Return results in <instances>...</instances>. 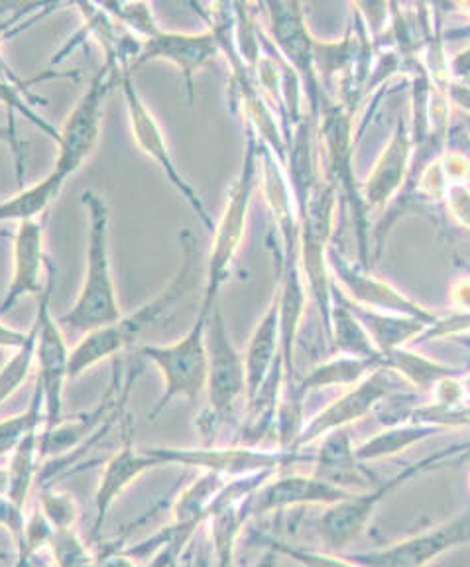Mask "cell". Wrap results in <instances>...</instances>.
<instances>
[{
	"instance_id": "obj_1",
	"label": "cell",
	"mask_w": 470,
	"mask_h": 567,
	"mask_svg": "<svg viewBox=\"0 0 470 567\" xmlns=\"http://www.w3.org/2000/svg\"><path fill=\"white\" fill-rule=\"evenodd\" d=\"M179 247L181 262L178 272L160 293H156L130 313H123V318L115 323L85 333L80 343L73 347L70 354V381L80 379L81 374L91 371L93 367L105 363L107 359H113L133 347L144 331L158 326L178 306L181 298L194 290L197 266V239L194 230L181 229Z\"/></svg>"
},
{
	"instance_id": "obj_2",
	"label": "cell",
	"mask_w": 470,
	"mask_h": 567,
	"mask_svg": "<svg viewBox=\"0 0 470 567\" xmlns=\"http://www.w3.org/2000/svg\"><path fill=\"white\" fill-rule=\"evenodd\" d=\"M81 204L87 215V247H85V276L81 292L60 326L81 331L83 336L93 329L105 328L123 318L118 303L113 260L108 247L111 212L101 195L87 189L81 195Z\"/></svg>"
},
{
	"instance_id": "obj_3",
	"label": "cell",
	"mask_w": 470,
	"mask_h": 567,
	"mask_svg": "<svg viewBox=\"0 0 470 567\" xmlns=\"http://www.w3.org/2000/svg\"><path fill=\"white\" fill-rule=\"evenodd\" d=\"M258 144L252 133H249L247 151L242 158L239 176L232 182L229 189V197L224 204L221 219L215 223L213 243L209 250V262H207V284H205L203 301L199 306L197 316L209 318L211 311L217 308V296L221 292V286L229 278L232 260L239 252L247 221H249L250 202L254 194V186L258 179Z\"/></svg>"
},
{
	"instance_id": "obj_4",
	"label": "cell",
	"mask_w": 470,
	"mask_h": 567,
	"mask_svg": "<svg viewBox=\"0 0 470 567\" xmlns=\"http://www.w3.org/2000/svg\"><path fill=\"white\" fill-rule=\"evenodd\" d=\"M464 447H447L441 452L429 455L426 460L416 461L408 465L406 470L398 471L394 477L386 481H378L370 488H364L363 493H353L346 496L337 505L327 506L325 513L321 514L317 520V536L325 544V548L331 551H343L351 544H355L363 536L366 528L373 523L374 513L378 511L382 501L394 493L396 488L401 487L417 475L434 470L437 463L457 457Z\"/></svg>"
},
{
	"instance_id": "obj_5",
	"label": "cell",
	"mask_w": 470,
	"mask_h": 567,
	"mask_svg": "<svg viewBox=\"0 0 470 567\" xmlns=\"http://www.w3.org/2000/svg\"><path fill=\"white\" fill-rule=\"evenodd\" d=\"M207 318L197 316L196 323L168 346L143 347L144 359H148L164 379V392L148 412V420L160 416L161 412L176 400H197L207 390V346H205Z\"/></svg>"
},
{
	"instance_id": "obj_6",
	"label": "cell",
	"mask_w": 470,
	"mask_h": 567,
	"mask_svg": "<svg viewBox=\"0 0 470 567\" xmlns=\"http://www.w3.org/2000/svg\"><path fill=\"white\" fill-rule=\"evenodd\" d=\"M118 75L121 71L115 73L103 65L91 80L90 87L85 89V93L73 105L70 115L63 121L62 128H58V156L52 174L60 177L63 184H67V179L85 166V162L97 148L103 128L105 101L108 91L118 81Z\"/></svg>"
},
{
	"instance_id": "obj_7",
	"label": "cell",
	"mask_w": 470,
	"mask_h": 567,
	"mask_svg": "<svg viewBox=\"0 0 470 567\" xmlns=\"http://www.w3.org/2000/svg\"><path fill=\"white\" fill-rule=\"evenodd\" d=\"M118 83H121L123 95H125L126 113H128L130 133H133L136 146L161 169L164 176L168 177L169 184L181 195V199L194 209L197 219L213 233L215 221L211 213L205 207L203 199L199 197V194L191 187V184L179 174L176 159H174L171 152H169L166 134L161 131L158 118L152 115L150 109H148L146 101L140 95V91L136 87V83L133 80V70L128 65L121 68Z\"/></svg>"
},
{
	"instance_id": "obj_8",
	"label": "cell",
	"mask_w": 470,
	"mask_h": 567,
	"mask_svg": "<svg viewBox=\"0 0 470 567\" xmlns=\"http://www.w3.org/2000/svg\"><path fill=\"white\" fill-rule=\"evenodd\" d=\"M205 346H207V399H209V416L213 424L231 416L234 404L240 396H247V371H244V353L232 343L227 321L221 310L215 308L207 318L205 328Z\"/></svg>"
},
{
	"instance_id": "obj_9",
	"label": "cell",
	"mask_w": 470,
	"mask_h": 567,
	"mask_svg": "<svg viewBox=\"0 0 470 567\" xmlns=\"http://www.w3.org/2000/svg\"><path fill=\"white\" fill-rule=\"evenodd\" d=\"M52 290H54V270H50V280L44 296L38 306L36 323V367L38 384L44 394L45 430H52L62 422L63 390L70 381V354L60 321L52 313Z\"/></svg>"
},
{
	"instance_id": "obj_10",
	"label": "cell",
	"mask_w": 470,
	"mask_h": 567,
	"mask_svg": "<svg viewBox=\"0 0 470 567\" xmlns=\"http://www.w3.org/2000/svg\"><path fill=\"white\" fill-rule=\"evenodd\" d=\"M470 546V506L445 523L417 532L386 548L346 554L358 567H427L451 549Z\"/></svg>"
},
{
	"instance_id": "obj_11",
	"label": "cell",
	"mask_w": 470,
	"mask_h": 567,
	"mask_svg": "<svg viewBox=\"0 0 470 567\" xmlns=\"http://www.w3.org/2000/svg\"><path fill=\"white\" fill-rule=\"evenodd\" d=\"M166 465H181L191 470L215 473L221 477H249L264 471H275L295 461H302L297 452H267L249 445L237 447H146Z\"/></svg>"
},
{
	"instance_id": "obj_12",
	"label": "cell",
	"mask_w": 470,
	"mask_h": 567,
	"mask_svg": "<svg viewBox=\"0 0 470 567\" xmlns=\"http://www.w3.org/2000/svg\"><path fill=\"white\" fill-rule=\"evenodd\" d=\"M394 371L390 369H376L366 379L356 382L353 389L343 394L341 399L321 410L317 416L311 420L310 424L303 425L302 434L293 443L292 452L302 450L310 443L323 440L325 435L343 430L346 425L353 424L356 420L373 412L376 404L388 399L394 390Z\"/></svg>"
},
{
	"instance_id": "obj_13",
	"label": "cell",
	"mask_w": 470,
	"mask_h": 567,
	"mask_svg": "<svg viewBox=\"0 0 470 567\" xmlns=\"http://www.w3.org/2000/svg\"><path fill=\"white\" fill-rule=\"evenodd\" d=\"M221 53V45L213 30L189 34V32H168L161 30L148 42H144L140 53L134 62V68L148 62H168L181 71V78L186 83V93L189 103H194L196 95V75L205 65L217 60ZM133 68V71H134Z\"/></svg>"
},
{
	"instance_id": "obj_14",
	"label": "cell",
	"mask_w": 470,
	"mask_h": 567,
	"mask_svg": "<svg viewBox=\"0 0 470 567\" xmlns=\"http://www.w3.org/2000/svg\"><path fill=\"white\" fill-rule=\"evenodd\" d=\"M270 22V38L284 55L285 63L310 91L311 101L317 105V73H315V40L305 27L302 4L297 2H270L264 7Z\"/></svg>"
},
{
	"instance_id": "obj_15",
	"label": "cell",
	"mask_w": 470,
	"mask_h": 567,
	"mask_svg": "<svg viewBox=\"0 0 470 567\" xmlns=\"http://www.w3.org/2000/svg\"><path fill=\"white\" fill-rule=\"evenodd\" d=\"M130 425L133 424L128 422L121 447L116 450L115 455L105 463V467L101 471L97 491L93 496V505H95L93 534L103 530L111 508L115 506L121 496L125 495V491L130 488L136 478L143 477L148 471L161 467L160 461L156 460L148 450L136 447Z\"/></svg>"
},
{
	"instance_id": "obj_16",
	"label": "cell",
	"mask_w": 470,
	"mask_h": 567,
	"mask_svg": "<svg viewBox=\"0 0 470 567\" xmlns=\"http://www.w3.org/2000/svg\"><path fill=\"white\" fill-rule=\"evenodd\" d=\"M351 491L335 487L317 475L285 473L280 477H270L257 495L252 496V516L280 513L297 506H333L351 496Z\"/></svg>"
},
{
	"instance_id": "obj_17",
	"label": "cell",
	"mask_w": 470,
	"mask_h": 567,
	"mask_svg": "<svg viewBox=\"0 0 470 567\" xmlns=\"http://www.w3.org/2000/svg\"><path fill=\"white\" fill-rule=\"evenodd\" d=\"M44 225L40 219L20 223L12 239V275L4 298L0 301V316L12 310L24 296H36L45 290Z\"/></svg>"
},
{
	"instance_id": "obj_18",
	"label": "cell",
	"mask_w": 470,
	"mask_h": 567,
	"mask_svg": "<svg viewBox=\"0 0 470 567\" xmlns=\"http://www.w3.org/2000/svg\"><path fill=\"white\" fill-rule=\"evenodd\" d=\"M313 465V475L351 493H355L358 487L370 488L380 481L364 470V463L356 457V447L346 427L335 430L321 440Z\"/></svg>"
},
{
	"instance_id": "obj_19",
	"label": "cell",
	"mask_w": 470,
	"mask_h": 567,
	"mask_svg": "<svg viewBox=\"0 0 470 567\" xmlns=\"http://www.w3.org/2000/svg\"><path fill=\"white\" fill-rule=\"evenodd\" d=\"M282 359L280 354V288H275L272 301L262 319L258 321L244 351V371H247V400L257 394L264 384L274 364Z\"/></svg>"
},
{
	"instance_id": "obj_20",
	"label": "cell",
	"mask_w": 470,
	"mask_h": 567,
	"mask_svg": "<svg viewBox=\"0 0 470 567\" xmlns=\"http://www.w3.org/2000/svg\"><path fill=\"white\" fill-rule=\"evenodd\" d=\"M331 258V257H328ZM333 266H335V272L341 276V280L345 282L348 292L353 293V298L361 303H370L376 308H386V310L398 311L401 316H408V318L424 319L427 323H434L435 318L431 313H427L426 310H421L419 306H416L414 301L406 300L404 296H399L396 290H391L390 286L370 278V276L361 275L355 272L353 268L343 265L341 258L333 255Z\"/></svg>"
},
{
	"instance_id": "obj_21",
	"label": "cell",
	"mask_w": 470,
	"mask_h": 567,
	"mask_svg": "<svg viewBox=\"0 0 470 567\" xmlns=\"http://www.w3.org/2000/svg\"><path fill=\"white\" fill-rule=\"evenodd\" d=\"M63 184L60 177L52 172L42 177L34 186L22 187L19 194L10 195L0 202V225L2 223H24L40 219L42 213L54 204L55 197L62 192Z\"/></svg>"
},
{
	"instance_id": "obj_22",
	"label": "cell",
	"mask_w": 470,
	"mask_h": 567,
	"mask_svg": "<svg viewBox=\"0 0 470 567\" xmlns=\"http://www.w3.org/2000/svg\"><path fill=\"white\" fill-rule=\"evenodd\" d=\"M348 310L353 311L356 319L363 323V328L373 339L378 353H388V351L399 349L427 326V321L424 319L408 318V316H378V313H370V311L353 308V306H348Z\"/></svg>"
},
{
	"instance_id": "obj_23",
	"label": "cell",
	"mask_w": 470,
	"mask_h": 567,
	"mask_svg": "<svg viewBox=\"0 0 470 567\" xmlns=\"http://www.w3.org/2000/svg\"><path fill=\"white\" fill-rule=\"evenodd\" d=\"M376 369H380L378 359H358V357L341 354L337 359L321 363L310 374H305L302 381L297 382V389L305 396L310 390L337 386V384H356Z\"/></svg>"
},
{
	"instance_id": "obj_24",
	"label": "cell",
	"mask_w": 470,
	"mask_h": 567,
	"mask_svg": "<svg viewBox=\"0 0 470 567\" xmlns=\"http://www.w3.org/2000/svg\"><path fill=\"white\" fill-rule=\"evenodd\" d=\"M409 138L406 133V124L404 121L399 123L398 133L391 138L388 151L384 152L380 164L376 166L373 179L368 184V197L374 205L382 204L390 197L391 192H396L399 186L401 177H404V169H406V162H408Z\"/></svg>"
},
{
	"instance_id": "obj_25",
	"label": "cell",
	"mask_w": 470,
	"mask_h": 567,
	"mask_svg": "<svg viewBox=\"0 0 470 567\" xmlns=\"http://www.w3.org/2000/svg\"><path fill=\"white\" fill-rule=\"evenodd\" d=\"M439 432H443V430H439L435 425L419 424V422L390 427V430H386V432L366 440L363 445H358L356 447V457H358L361 463L384 460V457L406 452L411 445H416L417 442H421L426 437L439 434Z\"/></svg>"
},
{
	"instance_id": "obj_26",
	"label": "cell",
	"mask_w": 470,
	"mask_h": 567,
	"mask_svg": "<svg viewBox=\"0 0 470 567\" xmlns=\"http://www.w3.org/2000/svg\"><path fill=\"white\" fill-rule=\"evenodd\" d=\"M328 333L337 351L358 359H378L380 353L374 347L373 339L366 333L363 323L356 319L348 306H335L331 310Z\"/></svg>"
},
{
	"instance_id": "obj_27",
	"label": "cell",
	"mask_w": 470,
	"mask_h": 567,
	"mask_svg": "<svg viewBox=\"0 0 470 567\" xmlns=\"http://www.w3.org/2000/svg\"><path fill=\"white\" fill-rule=\"evenodd\" d=\"M378 364H380L382 369H390V371L398 372L401 377H406L411 384H417L421 389L437 386L439 382L452 379L457 374L455 369L429 361V359L421 357V354L401 351V349L380 353Z\"/></svg>"
},
{
	"instance_id": "obj_28",
	"label": "cell",
	"mask_w": 470,
	"mask_h": 567,
	"mask_svg": "<svg viewBox=\"0 0 470 567\" xmlns=\"http://www.w3.org/2000/svg\"><path fill=\"white\" fill-rule=\"evenodd\" d=\"M40 435L42 432L36 430L28 435L24 442L12 452L9 457V496L17 505L27 508L28 498L32 493V487L36 483L38 460L40 455Z\"/></svg>"
},
{
	"instance_id": "obj_29",
	"label": "cell",
	"mask_w": 470,
	"mask_h": 567,
	"mask_svg": "<svg viewBox=\"0 0 470 567\" xmlns=\"http://www.w3.org/2000/svg\"><path fill=\"white\" fill-rule=\"evenodd\" d=\"M42 417H44V394L36 382L34 396L30 400L27 410L17 416L0 420V460L10 457L28 435L40 430Z\"/></svg>"
},
{
	"instance_id": "obj_30",
	"label": "cell",
	"mask_w": 470,
	"mask_h": 567,
	"mask_svg": "<svg viewBox=\"0 0 470 567\" xmlns=\"http://www.w3.org/2000/svg\"><path fill=\"white\" fill-rule=\"evenodd\" d=\"M36 339L38 329L36 323H34L32 329L28 331L27 341L19 349H14L7 359V363L0 367V406L24 386L30 372L34 369V364H36Z\"/></svg>"
},
{
	"instance_id": "obj_31",
	"label": "cell",
	"mask_w": 470,
	"mask_h": 567,
	"mask_svg": "<svg viewBox=\"0 0 470 567\" xmlns=\"http://www.w3.org/2000/svg\"><path fill=\"white\" fill-rule=\"evenodd\" d=\"M111 17L115 18L126 32H130L140 42H148L161 32L158 18L148 2H126V4H103Z\"/></svg>"
},
{
	"instance_id": "obj_32",
	"label": "cell",
	"mask_w": 470,
	"mask_h": 567,
	"mask_svg": "<svg viewBox=\"0 0 470 567\" xmlns=\"http://www.w3.org/2000/svg\"><path fill=\"white\" fill-rule=\"evenodd\" d=\"M38 511L44 514L45 520L52 530H75L80 523V505L75 496L63 488H44L40 493Z\"/></svg>"
},
{
	"instance_id": "obj_33",
	"label": "cell",
	"mask_w": 470,
	"mask_h": 567,
	"mask_svg": "<svg viewBox=\"0 0 470 567\" xmlns=\"http://www.w3.org/2000/svg\"><path fill=\"white\" fill-rule=\"evenodd\" d=\"M48 549L54 558L55 567H97L95 554H91L75 530L52 532Z\"/></svg>"
},
{
	"instance_id": "obj_34",
	"label": "cell",
	"mask_w": 470,
	"mask_h": 567,
	"mask_svg": "<svg viewBox=\"0 0 470 567\" xmlns=\"http://www.w3.org/2000/svg\"><path fill=\"white\" fill-rule=\"evenodd\" d=\"M267 546L274 549L275 554L285 556L302 567H358L346 556H335L333 551H315L305 546H295V544L280 540H267Z\"/></svg>"
},
{
	"instance_id": "obj_35",
	"label": "cell",
	"mask_w": 470,
	"mask_h": 567,
	"mask_svg": "<svg viewBox=\"0 0 470 567\" xmlns=\"http://www.w3.org/2000/svg\"><path fill=\"white\" fill-rule=\"evenodd\" d=\"M28 333L19 331V329L10 328L2 319H0V349H19L27 341Z\"/></svg>"
},
{
	"instance_id": "obj_36",
	"label": "cell",
	"mask_w": 470,
	"mask_h": 567,
	"mask_svg": "<svg viewBox=\"0 0 470 567\" xmlns=\"http://www.w3.org/2000/svg\"><path fill=\"white\" fill-rule=\"evenodd\" d=\"M97 567H138L134 561L130 554H118V551H111L105 556H98Z\"/></svg>"
},
{
	"instance_id": "obj_37",
	"label": "cell",
	"mask_w": 470,
	"mask_h": 567,
	"mask_svg": "<svg viewBox=\"0 0 470 567\" xmlns=\"http://www.w3.org/2000/svg\"><path fill=\"white\" fill-rule=\"evenodd\" d=\"M2 27H0V42H2ZM0 81H7V83H12V85H20V87H27V83L20 80L19 75L12 71L7 60L2 58V53H0Z\"/></svg>"
},
{
	"instance_id": "obj_38",
	"label": "cell",
	"mask_w": 470,
	"mask_h": 567,
	"mask_svg": "<svg viewBox=\"0 0 470 567\" xmlns=\"http://www.w3.org/2000/svg\"><path fill=\"white\" fill-rule=\"evenodd\" d=\"M0 142H10L12 146L17 144V131H14L12 124H9V126H0Z\"/></svg>"
},
{
	"instance_id": "obj_39",
	"label": "cell",
	"mask_w": 470,
	"mask_h": 567,
	"mask_svg": "<svg viewBox=\"0 0 470 567\" xmlns=\"http://www.w3.org/2000/svg\"><path fill=\"white\" fill-rule=\"evenodd\" d=\"M9 470L0 467V495H9Z\"/></svg>"
},
{
	"instance_id": "obj_40",
	"label": "cell",
	"mask_w": 470,
	"mask_h": 567,
	"mask_svg": "<svg viewBox=\"0 0 470 567\" xmlns=\"http://www.w3.org/2000/svg\"><path fill=\"white\" fill-rule=\"evenodd\" d=\"M7 558V554H4V551H0V559H4Z\"/></svg>"
},
{
	"instance_id": "obj_41",
	"label": "cell",
	"mask_w": 470,
	"mask_h": 567,
	"mask_svg": "<svg viewBox=\"0 0 470 567\" xmlns=\"http://www.w3.org/2000/svg\"><path fill=\"white\" fill-rule=\"evenodd\" d=\"M44 567H55L54 564H52V566H44Z\"/></svg>"
},
{
	"instance_id": "obj_42",
	"label": "cell",
	"mask_w": 470,
	"mask_h": 567,
	"mask_svg": "<svg viewBox=\"0 0 470 567\" xmlns=\"http://www.w3.org/2000/svg\"><path fill=\"white\" fill-rule=\"evenodd\" d=\"M231 567H239V566H231Z\"/></svg>"
}]
</instances>
